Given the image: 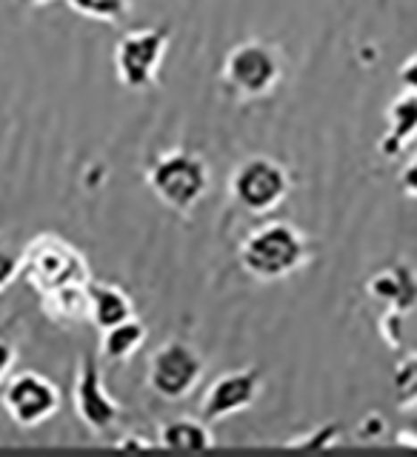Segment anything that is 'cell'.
<instances>
[{
	"label": "cell",
	"mask_w": 417,
	"mask_h": 457,
	"mask_svg": "<svg viewBox=\"0 0 417 457\" xmlns=\"http://www.w3.org/2000/svg\"><path fill=\"white\" fill-rule=\"evenodd\" d=\"M26 4H32V6H46V4H52V0H26Z\"/></svg>",
	"instance_id": "28"
},
{
	"label": "cell",
	"mask_w": 417,
	"mask_h": 457,
	"mask_svg": "<svg viewBox=\"0 0 417 457\" xmlns=\"http://www.w3.org/2000/svg\"><path fill=\"white\" fill-rule=\"evenodd\" d=\"M4 409L12 423L32 428L54 418L61 409V392L38 371H18L4 386Z\"/></svg>",
	"instance_id": "8"
},
{
	"label": "cell",
	"mask_w": 417,
	"mask_h": 457,
	"mask_svg": "<svg viewBox=\"0 0 417 457\" xmlns=\"http://www.w3.org/2000/svg\"><path fill=\"white\" fill-rule=\"evenodd\" d=\"M366 292L386 309L406 314L417 306V271L406 263H392L369 278Z\"/></svg>",
	"instance_id": "11"
},
{
	"label": "cell",
	"mask_w": 417,
	"mask_h": 457,
	"mask_svg": "<svg viewBox=\"0 0 417 457\" xmlns=\"http://www.w3.org/2000/svg\"><path fill=\"white\" fill-rule=\"evenodd\" d=\"M400 189L409 197H417V154L404 166V171H400Z\"/></svg>",
	"instance_id": "24"
},
{
	"label": "cell",
	"mask_w": 417,
	"mask_h": 457,
	"mask_svg": "<svg viewBox=\"0 0 417 457\" xmlns=\"http://www.w3.org/2000/svg\"><path fill=\"white\" fill-rule=\"evenodd\" d=\"M114 449H121V452H149L152 443L140 440V435H126L123 440L114 443Z\"/></svg>",
	"instance_id": "26"
},
{
	"label": "cell",
	"mask_w": 417,
	"mask_h": 457,
	"mask_svg": "<svg viewBox=\"0 0 417 457\" xmlns=\"http://www.w3.org/2000/svg\"><path fill=\"white\" fill-rule=\"evenodd\" d=\"M383 428H386V423H383L380 414H369V418L361 423V437H366V440L380 437V435H383Z\"/></svg>",
	"instance_id": "25"
},
{
	"label": "cell",
	"mask_w": 417,
	"mask_h": 457,
	"mask_svg": "<svg viewBox=\"0 0 417 457\" xmlns=\"http://www.w3.org/2000/svg\"><path fill=\"white\" fill-rule=\"evenodd\" d=\"M414 137H417V95L404 89V95H397L389 104V112H386V132L378 143V152L395 161Z\"/></svg>",
	"instance_id": "12"
},
{
	"label": "cell",
	"mask_w": 417,
	"mask_h": 457,
	"mask_svg": "<svg viewBox=\"0 0 417 457\" xmlns=\"http://www.w3.org/2000/svg\"><path fill=\"white\" fill-rule=\"evenodd\" d=\"M312 257L309 240L297 226L286 220H271L257 226L254 232L240 243L238 261L249 278L257 283H275L292 278Z\"/></svg>",
	"instance_id": "1"
},
{
	"label": "cell",
	"mask_w": 417,
	"mask_h": 457,
	"mask_svg": "<svg viewBox=\"0 0 417 457\" xmlns=\"http://www.w3.org/2000/svg\"><path fill=\"white\" fill-rule=\"evenodd\" d=\"M143 343H146V326L135 314V318L100 332V357L106 363H126L140 352Z\"/></svg>",
	"instance_id": "16"
},
{
	"label": "cell",
	"mask_w": 417,
	"mask_h": 457,
	"mask_svg": "<svg viewBox=\"0 0 417 457\" xmlns=\"http://www.w3.org/2000/svg\"><path fill=\"white\" fill-rule=\"evenodd\" d=\"M157 443L166 452H180V454H197L214 449V435L206 420H192V418H175L166 420L157 432Z\"/></svg>",
	"instance_id": "15"
},
{
	"label": "cell",
	"mask_w": 417,
	"mask_h": 457,
	"mask_svg": "<svg viewBox=\"0 0 417 457\" xmlns=\"http://www.w3.org/2000/svg\"><path fill=\"white\" fill-rule=\"evenodd\" d=\"M75 411L86 428H92L95 435L112 432V426L121 420V403L106 389L104 371L95 354H83L78 363V378H75Z\"/></svg>",
	"instance_id": "9"
},
{
	"label": "cell",
	"mask_w": 417,
	"mask_h": 457,
	"mask_svg": "<svg viewBox=\"0 0 417 457\" xmlns=\"http://www.w3.org/2000/svg\"><path fill=\"white\" fill-rule=\"evenodd\" d=\"M261 392H263V371L254 369V366L221 375L206 389L204 403H200L204 420L206 423H218V420L232 418V414L246 411V409H252L257 403Z\"/></svg>",
	"instance_id": "10"
},
{
	"label": "cell",
	"mask_w": 417,
	"mask_h": 457,
	"mask_svg": "<svg viewBox=\"0 0 417 457\" xmlns=\"http://www.w3.org/2000/svg\"><path fill=\"white\" fill-rule=\"evenodd\" d=\"M292 192V175L275 157L252 154L240 161L229 180V195L235 206L249 214H269L275 212Z\"/></svg>",
	"instance_id": "4"
},
{
	"label": "cell",
	"mask_w": 417,
	"mask_h": 457,
	"mask_svg": "<svg viewBox=\"0 0 417 457\" xmlns=\"http://www.w3.org/2000/svg\"><path fill=\"white\" fill-rule=\"evenodd\" d=\"M21 278L38 295L61 289L69 283H89L92 269L80 249L57 235H38L21 252Z\"/></svg>",
	"instance_id": "3"
},
{
	"label": "cell",
	"mask_w": 417,
	"mask_h": 457,
	"mask_svg": "<svg viewBox=\"0 0 417 457\" xmlns=\"http://www.w3.org/2000/svg\"><path fill=\"white\" fill-rule=\"evenodd\" d=\"M204 371H206V361L197 354L195 346L183 340H166L149 357L146 383L157 397L169 400V403H178V400H186L197 389Z\"/></svg>",
	"instance_id": "6"
},
{
	"label": "cell",
	"mask_w": 417,
	"mask_h": 457,
	"mask_svg": "<svg viewBox=\"0 0 417 457\" xmlns=\"http://www.w3.org/2000/svg\"><path fill=\"white\" fill-rule=\"evenodd\" d=\"M89 283H69V286H61V289L40 295L43 314L61 326L86 323L89 320Z\"/></svg>",
	"instance_id": "14"
},
{
	"label": "cell",
	"mask_w": 417,
	"mask_h": 457,
	"mask_svg": "<svg viewBox=\"0 0 417 457\" xmlns=\"http://www.w3.org/2000/svg\"><path fill=\"white\" fill-rule=\"evenodd\" d=\"M14 361H18V352H14V346L6 337H0V386H4V380L12 375Z\"/></svg>",
	"instance_id": "22"
},
{
	"label": "cell",
	"mask_w": 417,
	"mask_h": 457,
	"mask_svg": "<svg viewBox=\"0 0 417 457\" xmlns=\"http://www.w3.org/2000/svg\"><path fill=\"white\" fill-rule=\"evenodd\" d=\"M400 446H412V449H417V432H397V437H395Z\"/></svg>",
	"instance_id": "27"
},
{
	"label": "cell",
	"mask_w": 417,
	"mask_h": 457,
	"mask_svg": "<svg viewBox=\"0 0 417 457\" xmlns=\"http://www.w3.org/2000/svg\"><path fill=\"white\" fill-rule=\"evenodd\" d=\"M392 389H395V403L400 409L417 406V352H409L397 361L392 375Z\"/></svg>",
	"instance_id": "18"
},
{
	"label": "cell",
	"mask_w": 417,
	"mask_h": 457,
	"mask_svg": "<svg viewBox=\"0 0 417 457\" xmlns=\"http://www.w3.org/2000/svg\"><path fill=\"white\" fill-rule=\"evenodd\" d=\"M152 195L178 214H189L212 186L209 163L197 152L169 149L146 171Z\"/></svg>",
	"instance_id": "2"
},
{
	"label": "cell",
	"mask_w": 417,
	"mask_h": 457,
	"mask_svg": "<svg viewBox=\"0 0 417 457\" xmlns=\"http://www.w3.org/2000/svg\"><path fill=\"white\" fill-rule=\"evenodd\" d=\"M400 86H404L406 92H414L417 95V52L409 57V61L400 66Z\"/></svg>",
	"instance_id": "23"
},
{
	"label": "cell",
	"mask_w": 417,
	"mask_h": 457,
	"mask_svg": "<svg viewBox=\"0 0 417 457\" xmlns=\"http://www.w3.org/2000/svg\"><path fill=\"white\" fill-rule=\"evenodd\" d=\"M400 318H404V314L400 312H395V309H389L383 314V323H380V332H383V337H386V343H389L392 349H397L400 346Z\"/></svg>",
	"instance_id": "21"
},
{
	"label": "cell",
	"mask_w": 417,
	"mask_h": 457,
	"mask_svg": "<svg viewBox=\"0 0 417 457\" xmlns=\"http://www.w3.org/2000/svg\"><path fill=\"white\" fill-rule=\"evenodd\" d=\"M171 29L154 26V29H135L126 32L118 46H114V71L118 80L132 92H146L157 80V69L163 63V54L169 49Z\"/></svg>",
	"instance_id": "7"
},
{
	"label": "cell",
	"mask_w": 417,
	"mask_h": 457,
	"mask_svg": "<svg viewBox=\"0 0 417 457\" xmlns=\"http://www.w3.org/2000/svg\"><path fill=\"white\" fill-rule=\"evenodd\" d=\"M129 318H135L132 295L121 289L118 283H89V323L97 332L118 326Z\"/></svg>",
	"instance_id": "13"
},
{
	"label": "cell",
	"mask_w": 417,
	"mask_h": 457,
	"mask_svg": "<svg viewBox=\"0 0 417 457\" xmlns=\"http://www.w3.org/2000/svg\"><path fill=\"white\" fill-rule=\"evenodd\" d=\"M66 6L100 23H123L132 14V0H66Z\"/></svg>",
	"instance_id": "17"
},
{
	"label": "cell",
	"mask_w": 417,
	"mask_h": 457,
	"mask_svg": "<svg viewBox=\"0 0 417 457\" xmlns=\"http://www.w3.org/2000/svg\"><path fill=\"white\" fill-rule=\"evenodd\" d=\"M18 278H21V254L0 246V292H6Z\"/></svg>",
	"instance_id": "20"
},
{
	"label": "cell",
	"mask_w": 417,
	"mask_h": 457,
	"mask_svg": "<svg viewBox=\"0 0 417 457\" xmlns=\"http://www.w3.org/2000/svg\"><path fill=\"white\" fill-rule=\"evenodd\" d=\"M283 63L275 46L261 40H243L226 54L223 61V83L229 92L243 100H257L275 92L280 83Z\"/></svg>",
	"instance_id": "5"
},
{
	"label": "cell",
	"mask_w": 417,
	"mask_h": 457,
	"mask_svg": "<svg viewBox=\"0 0 417 457\" xmlns=\"http://www.w3.org/2000/svg\"><path fill=\"white\" fill-rule=\"evenodd\" d=\"M343 428L338 423H326L321 428H314V432L309 435H300L295 440L286 443V449H297V452H323L329 446H335V443L340 440Z\"/></svg>",
	"instance_id": "19"
}]
</instances>
